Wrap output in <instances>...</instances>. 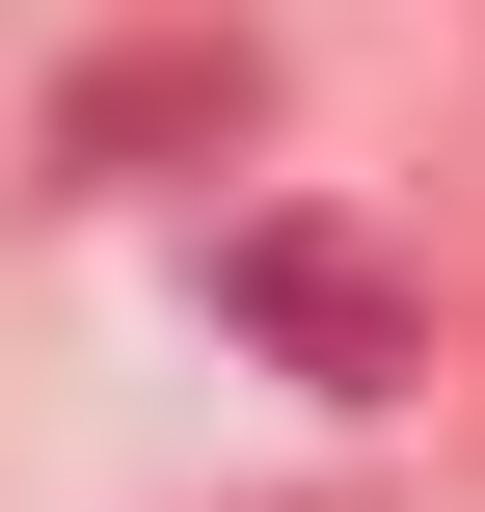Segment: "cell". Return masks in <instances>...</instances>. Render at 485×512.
<instances>
[{"label":"cell","instance_id":"1","mask_svg":"<svg viewBox=\"0 0 485 512\" xmlns=\"http://www.w3.org/2000/svg\"><path fill=\"white\" fill-rule=\"evenodd\" d=\"M216 324H243V351H297V378H351V405L432 351V297H405L378 243H324V216H216Z\"/></svg>","mask_w":485,"mask_h":512},{"label":"cell","instance_id":"2","mask_svg":"<svg viewBox=\"0 0 485 512\" xmlns=\"http://www.w3.org/2000/svg\"><path fill=\"white\" fill-rule=\"evenodd\" d=\"M243 108H270V54H243V27H135V54H81V81H54V162H81V189H135L162 135H243Z\"/></svg>","mask_w":485,"mask_h":512}]
</instances>
